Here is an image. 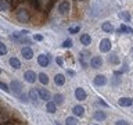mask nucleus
<instances>
[{"instance_id": "obj_1", "label": "nucleus", "mask_w": 133, "mask_h": 125, "mask_svg": "<svg viewBox=\"0 0 133 125\" xmlns=\"http://www.w3.org/2000/svg\"><path fill=\"white\" fill-rule=\"evenodd\" d=\"M15 17L19 22H28V21L31 20V15H29V12L25 10V8H19V10L15 12Z\"/></svg>"}, {"instance_id": "obj_2", "label": "nucleus", "mask_w": 133, "mask_h": 125, "mask_svg": "<svg viewBox=\"0 0 133 125\" xmlns=\"http://www.w3.org/2000/svg\"><path fill=\"white\" fill-rule=\"evenodd\" d=\"M10 89H11V92L14 95H17V96H19L21 93H22V83H21L19 81H11V85H10Z\"/></svg>"}, {"instance_id": "obj_3", "label": "nucleus", "mask_w": 133, "mask_h": 125, "mask_svg": "<svg viewBox=\"0 0 133 125\" xmlns=\"http://www.w3.org/2000/svg\"><path fill=\"white\" fill-rule=\"evenodd\" d=\"M98 47H100V52H103V53H108L111 50V40L110 39H103L101 42H100V45H98Z\"/></svg>"}, {"instance_id": "obj_4", "label": "nucleus", "mask_w": 133, "mask_h": 125, "mask_svg": "<svg viewBox=\"0 0 133 125\" xmlns=\"http://www.w3.org/2000/svg\"><path fill=\"white\" fill-rule=\"evenodd\" d=\"M71 10V3L68 2V0H64V2L60 3V6H58V11H60V14H66Z\"/></svg>"}, {"instance_id": "obj_5", "label": "nucleus", "mask_w": 133, "mask_h": 125, "mask_svg": "<svg viewBox=\"0 0 133 125\" xmlns=\"http://www.w3.org/2000/svg\"><path fill=\"white\" fill-rule=\"evenodd\" d=\"M24 78L28 83H35L36 79H37V75L33 72V71H26V72L24 74Z\"/></svg>"}, {"instance_id": "obj_6", "label": "nucleus", "mask_w": 133, "mask_h": 125, "mask_svg": "<svg viewBox=\"0 0 133 125\" xmlns=\"http://www.w3.org/2000/svg\"><path fill=\"white\" fill-rule=\"evenodd\" d=\"M90 65H91V68H94V70L100 68V67L103 65V58L100 56H94L93 58H91V61H90Z\"/></svg>"}, {"instance_id": "obj_7", "label": "nucleus", "mask_w": 133, "mask_h": 125, "mask_svg": "<svg viewBox=\"0 0 133 125\" xmlns=\"http://www.w3.org/2000/svg\"><path fill=\"white\" fill-rule=\"evenodd\" d=\"M21 54H22V57L25 58V60H31V58L33 57V50L31 47H24L22 50H21Z\"/></svg>"}, {"instance_id": "obj_8", "label": "nucleus", "mask_w": 133, "mask_h": 125, "mask_svg": "<svg viewBox=\"0 0 133 125\" xmlns=\"http://www.w3.org/2000/svg\"><path fill=\"white\" fill-rule=\"evenodd\" d=\"M37 63H39L40 67H47L49 65V56H46V54H40V56H37Z\"/></svg>"}, {"instance_id": "obj_9", "label": "nucleus", "mask_w": 133, "mask_h": 125, "mask_svg": "<svg viewBox=\"0 0 133 125\" xmlns=\"http://www.w3.org/2000/svg\"><path fill=\"white\" fill-rule=\"evenodd\" d=\"M86 92H85V89L83 88H78V89H75V97H76L78 100H85L86 99Z\"/></svg>"}, {"instance_id": "obj_10", "label": "nucleus", "mask_w": 133, "mask_h": 125, "mask_svg": "<svg viewBox=\"0 0 133 125\" xmlns=\"http://www.w3.org/2000/svg\"><path fill=\"white\" fill-rule=\"evenodd\" d=\"M132 103H133V100L130 97H121L118 100V104L122 107H129V106H132Z\"/></svg>"}, {"instance_id": "obj_11", "label": "nucleus", "mask_w": 133, "mask_h": 125, "mask_svg": "<svg viewBox=\"0 0 133 125\" xmlns=\"http://www.w3.org/2000/svg\"><path fill=\"white\" fill-rule=\"evenodd\" d=\"M89 56H90V53H89V52H86V50H85V52H82V53H81V56H79V61H81V64L85 67V68L87 67L86 58H89Z\"/></svg>"}, {"instance_id": "obj_12", "label": "nucleus", "mask_w": 133, "mask_h": 125, "mask_svg": "<svg viewBox=\"0 0 133 125\" xmlns=\"http://www.w3.org/2000/svg\"><path fill=\"white\" fill-rule=\"evenodd\" d=\"M107 83V78L104 77V75H97V77L94 78V85L97 86H104Z\"/></svg>"}, {"instance_id": "obj_13", "label": "nucleus", "mask_w": 133, "mask_h": 125, "mask_svg": "<svg viewBox=\"0 0 133 125\" xmlns=\"http://www.w3.org/2000/svg\"><path fill=\"white\" fill-rule=\"evenodd\" d=\"M37 95L42 100H50V92L47 89H37Z\"/></svg>"}, {"instance_id": "obj_14", "label": "nucleus", "mask_w": 133, "mask_h": 125, "mask_svg": "<svg viewBox=\"0 0 133 125\" xmlns=\"http://www.w3.org/2000/svg\"><path fill=\"white\" fill-rule=\"evenodd\" d=\"M81 43L83 46H89L91 43V38L89 33H83V35H81Z\"/></svg>"}, {"instance_id": "obj_15", "label": "nucleus", "mask_w": 133, "mask_h": 125, "mask_svg": "<svg viewBox=\"0 0 133 125\" xmlns=\"http://www.w3.org/2000/svg\"><path fill=\"white\" fill-rule=\"evenodd\" d=\"M54 83L58 85V86H62L65 83V77L62 74H57L56 77H54Z\"/></svg>"}, {"instance_id": "obj_16", "label": "nucleus", "mask_w": 133, "mask_h": 125, "mask_svg": "<svg viewBox=\"0 0 133 125\" xmlns=\"http://www.w3.org/2000/svg\"><path fill=\"white\" fill-rule=\"evenodd\" d=\"M8 63H10V65H11L14 70H19V68H21V61H19L17 57H11Z\"/></svg>"}, {"instance_id": "obj_17", "label": "nucleus", "mask_w": 133, "mask_h": 125, "mask_svg": "<svg viewBox=\"0 0 133 125\" xmlns=\"http://www.w3.org/2000/svg\"><path fill=\"white\" fill-rule=\"evenodd\" d=\"M72 113H74L76 117H82L83 113H85V108H83L82 106H75V107L72 108Z\"/></svg>"}, {"instance_id": "obj_18", "label": "nucleus", "mask_w": 133, "mask_h": 125, "mask_svg": "<svg viewBox=\"0 0 133 125\" xmlns=\"http://www.w3.org/2000/svg\"><path fill=\"white\" fill-rule=\"evenodd\" d=\"M57 104L54 102H47V106H46V110H47V113H50V114H54L56 113V107Z\"/></svg>"}, {"instance_id": "obj_19", "label": "nucleus", "mask_w": 133, "mask_h": 125, "mask_svg": "<svg viewBox=\"0 0 133 125\" xmlns=\"http://www.w3.org/2000/svg\"><path fill=\"white\" fill-rule=\"evenodd\" d=\"M101 29H103L104 32H112V31H114V27H112L111 22H103Z\"/></svg>"}, {"instance_id": "obj_20", "label": "nucleus", "mask_w": 133, "mask_h": 125, "mask_svg": "<svg viewBox=\"0 0 133 125\" xmlns=\"http://www.w3.org/2000/svg\"><path fill=\"white\" fill-rule=\"evenodd\" d=\"M105 118H107V115H105V113H104V111H96L94 113V120L103 121V120H105Z\"/></svg>"}, {"instance_id": "obj_21", "label": "nucleus", "mask_w": 133, "mask_h": 125, "mask_svg": "<svg viewBox=\"0 0 133 125\" xmlns=\"http://www.w3.org/2000/svg\"><path fill=\"white\" fill-rule=\"evenodd\" d=\"M119 17L125 21V22H130V14H129L128 11H121L119 12Z\"/></svg>"}, {"instance_id": "obj_22", "label": "nucleus", "mask_w": 133, "mask_h": 125, "mask_svg": "<svg viewBox=\"0 0 133 125\" xmlns=\"http://www.w3.org/2000/svg\"><path fill=\"white\" fill-rule=\"evenodd\" d=\"M37 78H39V81L43 83V85H47V83H49V77H47V75H46L44 72L39 74V75H37Z\"/></svg>"}, {"instance_id": "obj_23", "label": "nucleus", "mask_w": 133, "mask_h": 125, "mask_svg": "<svg viewBox=\"0 0 133 125\" xmlns=\"http://www.w3.org/2000/svg\"><path fill=\"white\" fill-rule=\"evenodd\" d=\"M65 124L66 125H78V120L75 118V117H66Z\"/></svg>"}, {"instance_id": "obj_24", "label": "nucleus", "mask_w": 133, "mask_h": 125, "mask_svg": "<svg viewBox=\"0 0 133 125\" xmlns=\"http://www.w3.org/2000/svg\"><path fill=\"white\" fill-rule=\"evenodd\" d=\"M54 100H56V102H54L56 104H62V103H64V96L60 95V93H57L56 96H54Z\"/></svg>"}, {"instance_id": "obj_25", "label": "nucleus", "mask_w": 133, "mask_h": 125, "mask_svg": "<svg viewBox=\"0 0 133 125\" xmlns=\"http://www.w3.org/2000/svg\"><path fill=\"white\" fill-rule=\"evenodd\" d=\"M119 32H121V33H122V32L133 33V29H132V28H129V27H126V25H121V27H119Z\"/></svg>"}, {"instance_id": "obj_26", "label": "nucleus", "mask_w": 133, "mask_h": 125, "mask_svg": "<svg viewBox=\"0 0 133 125\" xmlns=\"http://www.w3.org/2000/svg\"><path fill=\"white\" fill-rule=\"evenodd\" d=\"M108 61L112 63V64H118V63H119V58L116 57V54H115V53H112L111 56L108 57Z\"/></svg>"}, {"instance_id": "obj_27", "label": "nucleus", "mask_w": 133, "mask_h": 125, "mask_svg": "<svg viewBox=\"0 0 133 125\" xmlns=\"http://www.w3.org/2000/svg\"><path fill=\"white\" fill-rule=\"evenodd\" d=\"M37 96H39V95H37V90H31V92H29V99H31V100H33V102H36V100H37Z\"/></svg>"}, {"instance_id": "obj_28", "label": "nucleus", "mask_w": 133, "mask_h": 125, "mask_svg": "<svg viewBox=\"0 0 133 125\" xmlns=\"http://www.w3.org/2000/svg\"><path fill=\"white\" fill-rule=\"evenodd\" d=\"M121 74H122V72H115V75H114V81H112V85H118V83L121 82Z\"/></svg>"}, {"instance_id": "obj_29", "label": "nucleus", "mask_w": 133, "mask_h": 125, "mask_svg": "<svg viewBox=\"0 0 133 125\" xmlns=\"http://www.w3.org/2000/svg\"><path fill=\"white\" fill-rule=\"evenodd\" d=\"M17 42L24 43V45H31V39H28V38H25V36H21L19 39H17Z\"/></svg>"}, {"instance_id": "obj_30", "label": "nucleus", "mask_w": 133, "mask_h": 125, "mask_svg": "<svg viewBox=\"0 0 133 125\" xmlns=\"http://www.w3.org/2000/svg\"><path fill=\"white\" fill-rule=\"evenodd\" d=\"M4 54H7V47L4 43L0 42V56H4Z\"/></svg>"}, {"instance_id": "obj_31", "label": "nucleus", "mask_w": 133, "mask_h": 125, "mask_svg": "<svg viewBox=\"0 0 133 125\" xmlns=\"http://www.w3.org/2000/svg\"><path fill=\"white\" fill-rule=\"evenodd\" d=\"M62 47H65V49L72 47V40H71V39H66V40H64V43H62Z\"/></svg>"}, {"instance_id": "obj_32", "label": "nucleus", "mask_w": 133, "mask_h": 125, "mask_svg": "<svg viewBox=\"0 0 133 125\" xmlns=\"http://www.w3.org/2000/svg\"><path fill=\"white\" fill-rule=\"evenodd\" d=\"M0 89H2V90H4L6 93H10V88H8V86H7L4 82H0Z\"/></svg>"}, {"instance_id": "obj_33", "label": "nucleus", "mask_w": 133, "mask_h": 125, "mask_svg": "<svg viewBox=\"0 0 133 125\" xmlns=\"http://www.w3.org/2000/svg\"><path fill=\"white\" fill-rule=\"evenodd\" d=\"M79 31H81V27H79V25H78V27H74V28H69V29H68V32H69V33H72V35L78 33Z\"/></svg>"}, {"instance_id": "obj_34", "label": "nucleus", "mask_w": 133, "mask_h": 125, "mask_svg": "<svg viewBox=\"0 0 133 125\" xmlns=\"http://www.w3.org/2000/svg\"><path fill=\"white\" fill-rule=\"evenodd\" d=\"M0 8H2V10H4V11H6L7 8H8V6H7V3L4 2V0H0Z\"/></svg>"}, {"instance_id": "obj_35", "label": "nucleus", "mask_w": 133, "mask_h": 125, "mask_svg": "<svg viewBox=\"0 0 133 125\" xmlns=\"http://www.w3.org/2000/svg\"><path fill=\"white\" fill-rule=\"evenodd\" d=\"M18 97H19V100H21L22 103H28V96H25V95H19Z\"/></svg>"}, {"instance_id": "obj_36", "label": "nucleus", "mask_w": 133, "mask_h": 125, "mask_svg": "<svg viewBox=\"0 0 133 125\" xmlns=\"http://www.w3.org/2000/svg\"><path fill=\"white\" fill-rule=\"evenodd\" d=\"M115 125H129V124H128V121H125V120H118L115 122Z\"/></svg>"}, {"instance_id": "obj_37", "label": "nucleus", "mask_w": 133, "mask_h": 125, "mask_svg": "<svg viewBox=\"0 0 133 125\" xmlns=\"http://www.w3.org/2000/svg\"><path fill=\"white\" fill-rule=\"evenodd\" d=\"M33 39L37 40V42H42V40H43V36H42V35H35V36H33Z\"/></svg>"}, {"instance_id": "obj_38", "label": "nucleus", "mask_w": 133, "mask_h": 125, "mask_svg": "<svg viewBox=\"0 0 133 125\" xmlns=\"http://www.w3.org/2000/svg\"><path fill=\"white\" fill-rule=\"evenodd\" d=\"M56 61H57V64L60 65V67H62V58H60V57H57V58H56Z\"/></svg>"}, {"instance_id": "obj_39", "label": "nucleus", "mask_w": 133, "mask_h": 125, "mask_svg": "<svg viewBox=\"0 0 133 125\" xmlns=\"http://www.w3.org/2000/svg\"><path fill=\"white\" fill-rule=\"evenodd\" d=\"M97 103H98V104H103V106H105V107L108 106V104H107L105 102H103V100H101V99H98V102H97Z\"/></svg>"}, {"instance_id": "obj_40", "label": "nucleus", "mask_w": 133, "mask_h": 125, "mask_svg": "<svg viewBox=\"0 0 133 125\" xmlns=\"http://www.w3.org/2000/svg\"><path fill=\"white\" fill-rule=\"evenodd\" d=\"M39 2H40V3H44V4H46V3H50V4H51L53 0H39Z\"/></svg>"}, {"instance_id": "obj_41", "label": "nucleus", "mask_w": 133, "mask_h": 125, "mask_svg": "<svg viewBox=\"0 0 133 125\" xmlns=\"http://www.w3.org/2000/svg\"><path fill=\"white\" fill-rule=\"evenodd\" d=\"M66 74H68V75H71V77H74V75H75V72H74V71H71V70H68V71H66Z\"/></svg>"}, {"instance_id": "obj_42", "label": "nucleus", "mask_w": 133, "mask_h": 125, "mask_svg": "<svg viewBox=\"0 0 133 125\" xmlns=\"http://www.w3.org/2000/svg\"><path fill=\"white\" fill-rule=\"evenodd\" d=\"M0 74H2V70H0Z\"/></svg>"}, {"instance_id": "obj_43", "label": "nucleus", "mask_w": 133, "mask_h": 125, "mask_svg": "<svg viewBox=\"0 0 133 125\" xmlns=\"http://www.w3.org/2000/svg\"><path fill=\"white\" fill-rule=\"evenodd\" d=\"M56 125H60V124H56Z\"/></svg>"}, {"instance_id": "obj_44", "label": "nucleus", "mask_w": 133, "mask_h": 125, "mask_svg": "<svg viewBox=\"0 0 133 125\" xmlns=\"http://www.w3.org/2000/svg\"><path fill=\"white\" fill-rule=\"evenodd\" d=\"M132 53H133V49H132Z\"/></svg>"}]
</instances>
